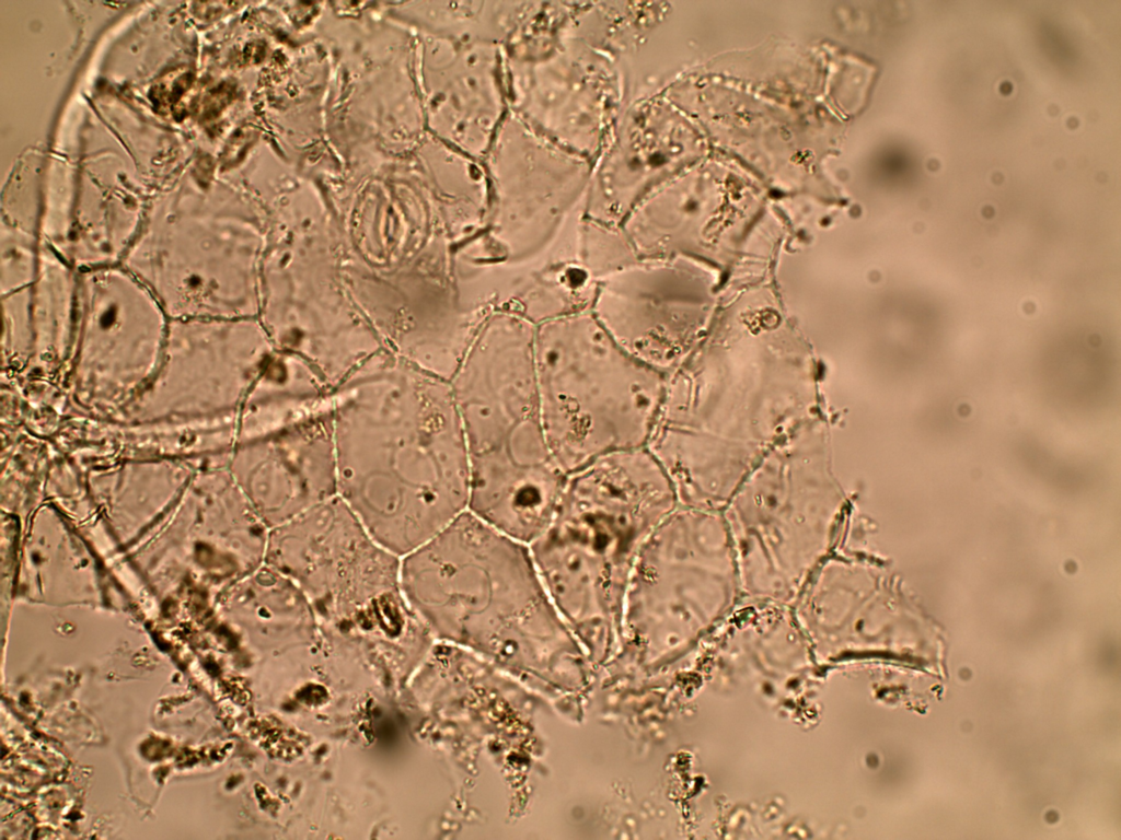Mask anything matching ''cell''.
<instances>
[{"label":"cell","instance_id":"obj_1","mask_svg":"<svg viewBox=\"0 0 1121 840\" xmlns=\"http://www.w3.org/2000/svg\"><path fill=\"white\" fill-rule=\"evenodd\" d=\"M334 440L337 495L398 557L467 510L469 459L451 386L420 404L351 411Z\"/></svg>","mask_w":1121,"mask_h":840},{"label":"cell","instance_id":"obj_2","mask_svg":"<svg viewBox=\"0 0 1121 840\" xmlns=\"http://www.w3.org/2000/svg\"><path fill=\"white\" fill-rule=\"evenodd\" d=\"M679 506L647 447L605 455L568 474L528 544L548 596L576 623H606L625 597L644 545Z\"/></svg>","mask_w":1121,"mask_h":840},{"label":"cell","instance_id":"obj_3","mask_svg":"<svg viewBox=\"0 0 1121 840\" xmlns=\"http://www.w3.org/2000/svg\"><path fill=\"white\" fill-rule=\"evenodd\" d=\"M451 389L469 459L467 510L529 544L567 476L546 439L533 348L510 336L481 340Z\"/></svg>","mask_w":1121,"mask_h":840},{"label":"cell","instance_id":"obj_4","mask_svg":"<svg viewBox=\"0 0 1121 840\" xmlns=\"http://www.w3.org/2000/svg\"><path fill=\"white\" fill-rule=\"evenodd\" d=\"M850 499L822 425L810 420L742 479L721 513L741 590L785 598L843 542Z\"/></svg>","mask_w":1121,"mask_h":840},{"label":"cell","instance_id":"obj_5","mask_svg":"<svg viewBox=\"0 0 1121 840\" xmlns=\"http://www.w3.org/2000/svg\"><path fill=\"white\" fill-rule=\"evenodd\" d=\"M534 355L546 439L566 475L647 446L667 377L624 351L589 310L536 325Z\"/></svg>","mask_w":1121,"mask_h":840},{"label":"cell","instance_id":"obj_6","mask_svg":"<svg viewBox=\"0 0 1121 840\" xmlns=\"http://www.w3.org/2000/svg\"><path fill=\"white\" fill-rule=\"evenodd\" d=\"M400 583L443 627L490 633L554 626L528 544L469 510L401 557Z\"/></svg>","mask_w":1121,"mask_h":840},{"label":"cell","instance_id":"obj_7","mask_svg":"<svg viewBox=\"0 0 1121 840\" xmlns=\"http://www.w3.org/2000/svg\"><path fill=\"white\" fill-rule=\"evenodd\" d=\"M741 590L721 510L679 505L650 535L625 597L637 629H693Z\"/></svg>","mask_w":1121,"mask_h":840},{"label":"cell","instance_id":"obj_8","mask_svg":"<svg viewBox=\"0 0 1121 840\" xmlns=\"http://www.w3.org/2000/svg\"><path fill=\"white\" fill-rule=\"evenodd\" d=\"M265 563L339 609L385 603L401 586V557L375 540L338 495L269 529Z\"/></svg>","mask_w":1121,"mask_h":840},{"label":"cell","instance_id":"obj_9","mask_svg":"<svg viewBox=\"0 0 1121 840\" xmlns=\"http://www.w3.org/2000/svg\"><path fill=\"white\" fill-rule=\"evenodd\" d=\"M247 500L268 529L337 495L335 440L317 428L271 438L244 454Z\"/></svg>","mask_w":1121,"mask_h":840}]
</instances>
